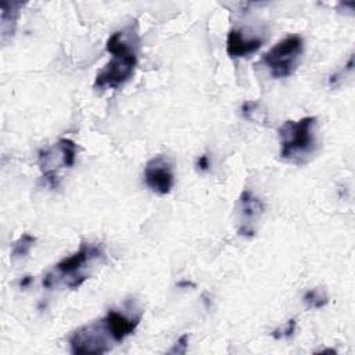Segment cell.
Here are the masks:
<instances>
[{
    "label": "cell",
    "instance_id": "3",
    "mask_svg": "<svg viewBox=\"0 0 355 355\" xmlns=\"http://www.w3.org/2000/svg\"><path fill=\"white\" fill-rule=\"evenodd\" d=\"M104 247L97 243H82L79 250L69 257L61 259L53 272H49L43 277V286L51 288L62 280V283L69 288H78L89 277L85 272L86 266L94 261L104 259Z\"/></svg>",
    "mask_w": 355,
    "mask_h": 355
},
{
    "label": "cell",
    "instance_id": "14",
    "mask_svg": "<svg viewBox=\"0 0 355 355\" xmlns=\"http://www.w3.org/2000/svg\"><path fill=\"white\" fill-rule=\"evenodd\" d=\"M295 331V320L294 319H290L288 322H286L282 327L276 329L272 331V336L273 338H286V337H291L293 333Z\"/></svg>",
    "mask_w": 355,
    "mask_h": 355
},
{
    "label": "cell",
    "instance_id": "9",
    "mask_svg": "<svg viewBox=\"0 0 355 355\" xmlns=\"http://www.w3.org/2000/svg\"><path fill=\"white\" fill-rule=\"evenodd\" d=\"M107 333L114 343H122L128 336H130L140 322V315L128 316L119 311L110 309L107 315L101 319Z\"/></svg>",
    "mask_w": 355,
    "mask_h": 355
},
{
    "label": "cell",
    "instance_id": "10",
    "mask_svg": "<svg viewBox=\"0 0 355 355\" xmlns=\"http://www.w3.org/2000/svg\"><path fill=\"white\" fill-rule=\"evenodd\" d=\"M263 40L259 37H247L241 31L232 29L226 39V51L232 58H243L254 54L262 46Z\"/></svg>",
    "mask_w": 355,
    "mask_h": 355
},
{
    "label": "cell",
    "instance_id": "13",
    "mask_svg": "<svg viewBox=\"0 0 355 355\" xmlns=\"http://www.w3.org/2000/svg\"><path fill=\"white\" fill-rule=\"evenodd\" d=\"M36 243V237L31 236L28 233H24L22 236H19V239L17 241H14L12 244V250H11V259H21L25 258L32 247Z\"/></svg>",
    "mask_w": 355,
    "mask_h": 355
},
{
    "label": "cell",
    "instance_id": "15",
    "mask_svg": "<svg viewBox=\"0 0 355 355\" xmlns=\"http://www.w3.org/2000/svg\"><path fill=\"white\" fill-rule=\"evenodd\" d=\"M187 344H189V336L183 334L178 343L173 345V348L169 351V354H184L187 349Z\"/></svg>",
    "mask_w": 355,
    "mask_h": 355
},
{
    "label": "cell",
    "instance_id": "12",
    "mask_svg": "<svg viewBox=\"0 0 355 355\" xmlns=\"http://www.w3.org/2000/svg\"><path fill=\"white\" fill-rule=\"evenodd\" d=\"M304 304L311 308V309H319L323 308L324 305H327L329 302V295L326 293L324 288L322 287H313L311 290H308L304 297H302Z\"/></svg>",
    "mask_w": 355,
    "mask_h": 355
},
{
    "label": "cell",
    "instance_id": "5",
    "mask_svg": "<svg viewBox=\"0 0 355 355\" xmlns=\"http://www.w3.org/2000/svg\"><path fill=\"white\" fill-rule=\"evenodd\" d=\"M76 144L71 139H60L53 147L39 151V166L51 187L58 186V169L71 168L76 158Z\"/></svg>",
    "mask_w": 355,
    "mask_h": 355
},
{
    "label": "cell",
    "instance_id": "17",
    "mask_svg": "<svg viewBox=\"0 0 355 355\" xmlns=\"http://www.w3.org/2000/svg\"><path fill=\"white\" fill-rule=\"evenodd\" d=\"M31 282H32V277H31V276H25L24 279H21V282H19V286H21L22 288H25V287H26V286H28Z\"/></svg>",
    "mask_w": 355,
    "mask_h": 355
},
{
    "label": "cell",
    "instance_id": "2",
    "mask_svg": "<svg viewBox=\"0 0 355 355\" xmlns=\"http://www.w3.org/2000/svg\"><path fill=\"white\" fill-rule=\"evenodd\" d=\"M316 126V116H304L298 121H286L279 129L282 159L295 165L308 162L318 148Z\"/></svg>",
    "mask_w": 355,
    "mask_h": 355
},
{
    "label": "cell",
    "instance_id": "1",
    "mask_svg": "<svg viewBox=\"0 0 355 355\" xmlns=\"http://www.w3.org/2000/svg\"><path fill=\"white\" fill-rule=\"evenodd\" d=\"M105 47L111 58L94 80V87L101 90L116 89L132 78L137 65L139 37L132 28H125L110 35Z\"/></svg>",
    "mask_w": 355,
    "mask_h": 355
},
{
    "label": "cell",
    "instance_id": "4",
    "mask_svg": "<svg viewBox=\"0 0 355 355\" xmlns=\"http://www.w3.org/2000/svg\"><path fill=\"white\" fill-rule=\"evenodd\" d=\"M302 51V37L298 35H288L263 54L262 62L273 78H287L297 69Z\"/></svg>",
    "mask_w": 355,
    "mask_h": 355
},
{
    "label": "cell",
    "instance_id": "16",
    "mask_svg": "<svg viewBox=\"0 0 355 355\" xmlns=\"http://www.w3.org/2000/svg\"><path fill=\"white\" fill-rule=\"evenodd\" d=\"M196 166H197V169H200V171H208V169H209V159H208V157H207L205 154L200 155V157L197 158Z\"/></svg>",
    "mask_w": 355,
    "mask_h": 355
},
{
    "label": "cell",
    "instance_id": "11",
    "mask_svg": "<svg viewBox=\"0 0 355 355\" xmlns=\"http://www.w3.org/2000/svg\"><path fill=\"white\" fill-rule=\"evenodd\" d=\"M24 3L21 1H7L1 0L0 1V19H1V42L6 43L7 37L12 36L15 31V21L19 14V8L22 7Z\"/></svg>",
    "mask_w": 355,
    "mask_h": 355
},
{
    "label": "cell",
    "instance_id": "6",
    "mask_svg": "<svg viewBox=\"0 0 355 355\" xmlns=\"http://www.w3.org/2000/svg\"><path fill=\"white\" fill-rule=\"evenodd\" d=\"M111 343L114 341L101 320L76 329L69 337V345L73 354H104L111 349Z\"/></svg>",
    "mask_w": 355,
    "mask_h": 355
},
{
    "label": "cell",
    "instance_id": "7",
    "mask_svg": "<svg viewBox=\"0 0 355 355\" xmlns=\"http://www.w3.org/2000/svg\"><path fill=\"white\" fill-rule=\"evenodd\" d=\"M144 182L151 191L159 196L168 194L175 183L171 159L162 154L151 158L144 166Z\"/></svg>",
    "mask_w": 355,
    "mask_h": 355
},
{
    "label": "cell",
    "instance_id": "8",
    "mask_svg": "<svg viewBox=\"0 0 355 355\" xmlns=\"http://www.w3.org/2000/svg\"><path fill=\"white\" fill-rule=\"evenodd\" d=\"M265 211L262 201L250 190H244L237 202L239 215V233L244 237H252L255 234V223L259 220Z\"/></svg>",
    "mask_w": 355,
    "mask_h": 355
}]
</instances>
